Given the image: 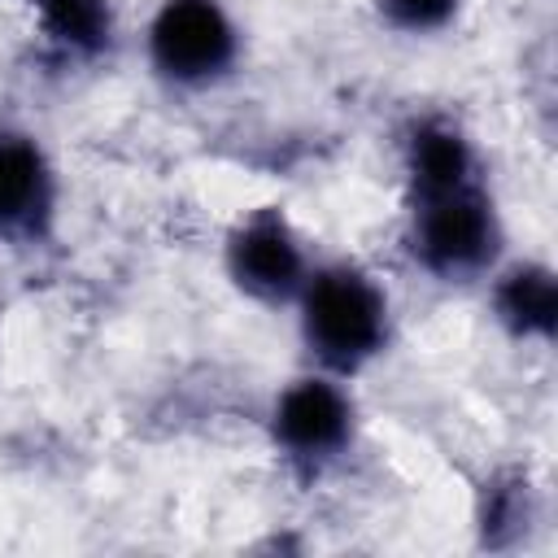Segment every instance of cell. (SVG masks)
<instances>
[{"label": "cell", "instance_id": "obj_1", "mask_svg": "<svg viewBox=\"0 0 558 558\" xmlns=\"http://www.w3.org/2000/svg\"><path fill=\"white\" fill-rule=\"evenodd\" d=\"M305 331L323 357L349 366L366 357L384 336V305L375 288L349 270H331L310 288L305 301Z\"/></svg>", "mask_w": 558, "mask_h": 558}, {"label": "cell", "instance_id": "obj_2", "mask_svg": "<svg viewBox=\"0 0 558 558\" xmlns=\"http://www.w3.org/2000/svg\"><path fill=\"white\" fill-rule=\"evenodd\" d=\"M153 52L161 70L201 78L231 57V26L214 0H170L153 26Z\"/></svg>", "mask_w": 558, "mask_h": 558}, {"label": "cell", "instance_id": "obj_3", "mask_svg": "<svg viewBox=\"0 0 558 558\" xmlns=\"http://www.w3.org/2000/svg\"><path fill=\"white\" fill-rule=\"evenodd\" d=\"M427 218H423V253L436 266H466L488 248V209L475 192H466L462 183L449 192L427 196Z\"/></svg>", "mask_w": 558, "mask_h": 558}, {"label": "cell", "instance_id": "obj_4", "mask_svg": "<svg viewBox=\"0 0 558 558\" xmlns=\"http://www.w3.org/2000/svg\"><path fill=\"white\" fill-rule=\"evenodd\" d=\"M231 270L235 279L248 288V292H288L296 283V270H301V257H296V244L288 240V231L275 222V218H262L253 227H244L231 244Z\"/></svg>", "mask_w": 558, "mask_h": 558}, {"label": "cell", "instance_id": "obj_5", "mask_svg": "<svg viewBox=\"0 0 558 558\" xmlns=\"http://www.w3.org/2000/svg\"><path fill=\"white\" fill-rule=\"evenodd\" d=\"M344 401L327 384H296L279 405V432L296 449H331L344 436Z\"/></svg>", "mask_w": 558, "mask_h": 558}, {"label": "cell", "instance_id": "obj_6", "mask_svg": "<svg viewBox=\"0 0 558 558\" xmlns=\"http://www.w3.org/2000/svg\"><path fill=\"white\" fill-rule=\"evenodd\" d=\"M44 196V166L31 144L0 140V222L26 218Z\"/></svg>", "mask_w": 558, "mask_h": 558}, {"label": "cell", "instance_id": "obj_7", "mask_svg": "<svg viewBox=\"0 0 558 558\" xmlns=\"http://www.w3.org/2000/svg\"><path fill=\"white\" fill-rule=\"evenodd\" d=\"M554 279L545 270H514L501 288V314L523 331H549L554 327Z\"/></svg>", "mask_w": 558, "mask_h": 558}, {"label": "cell", "instance_id": "obj_8", "mask_svg": "<svg viewBox=\"0 0 558 558\" xmlns=\"http://www.w3.org/2000/svg\"><path fill=\"white\" fill-rule=\"evenodd\" d=\"M462 174H466V148H462L458 135H449V131H423L414 140V179H418V187L427 196L458 187Z\"/></svg>", "mask_w": 558, "mask_h": 558}, {"label": "cell", "instance_id": "obj_9", "mask_svg": "<svg viewBox=\"0 0 558 558\" xmlns=\"http://www.w3.org/2000/svg\"><path fill=\"white\" fill-rule=\"evenodd\" d=\"M39 13L44 22L70 39V44H100L105 39V26H109V13H105V0H39Z\"/></svg>", "mask_w": 558, "mask_h": 558}, {"label": "cell", "instance_id": "obj_10", "mask_svg": "<svg viewBox=\"0 0 558 558\" xmlns=\"http://www.w3.org/2000/svg\"><path fill=\"white\" fill-rule=\"evenodd\" d=\"M392 17H401L405 26H436L449 17L453 0H388Z\"/></svg>", "mask_w": 558, "mask_h": 558}]
</instances>
